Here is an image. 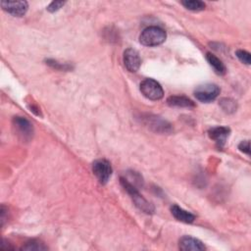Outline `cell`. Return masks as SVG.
Listing matches in <instances>:
<instances>
[{
  "label": "cell",
  "mask_w": 251,
  "mask_h": 251,
  "mask_svg": "<svg viewBox=\"0 0 251 251\" xmlns=\"http://www.w3.org/2000/svg\"><path fill=\"white\" fill-rule=\"evenodd\" d=\"M121 184L125 188V190L130 195L132 201L135 206L140 209L142 212L147 214H152L154 212V207L151 203H149L137 190L136 186L130 183L126 177H121Z\"/></svg>",
  "instance_id": "1"
},
{
  "label": "cell",
  "mask_w": 251,
  "mask_h": 251,
  "mask_svg": "<svg viewBox=\"0 0 251 251\" xmlns=\"http://www.w3.org/2000/svg\"><path fill=\"white\" fill-rule=\"evenodd\" d=\"M166 31L159 26H148L139 35V41L144 46H158L166 40Z\"/></svg>",
  "instance_id": "2"
},
{
  "label": "cell",
  "mask_w": 251,
  "mask_h": 251,
  "mask_svg": "<svg viewBox=\"0 0 251 251\" xmlns=\"http://www.w3.org/2000/svg\"><path fill=\"white\" fill-rule=\"evenodd\" d=\"M140 91L146 98L150 100H160L164 96L161 84L152 78H146L140 83Z\"/></svg>",
  "instance_id": "3"
},
{
  "label": "cell",
  "mask_w": 251,
  "mask_h": 251,
  "mask_svg": "<svg viewBox=\"0 0 251 251\" xmlns=\"http://www.w3.org/2000/svg\"><path fill=\"white\" fill-rule=\"evenodd\" d=\"M220 94V88L218 85L213 83H206L199 85L194 90V96L197 100L203 103H209L215 100Z\"/></svg>",
  "instance_id": "4"
},
{
  "label": "cell",
  "mask_w": 251,
  "mask_h": 251,
  "mask_svg": "<svg viewBox=\"0 0 251 251\" xmlns=\"http://www.w3.org/2000/svg\"><path fill=\"white\" fill-rule=\"evenodd\" d=\"M13 127L16 133L23 140H29L32 137L33 127L32 125L24 117H15L13 119Z\"/></svg>",
  "instance_id": "5"
},
{
  "label": "cell",
  "mask_w": 251,
  "mask_h": 251,
  "mask_svg": "<svg viewBox=\"0 0 251 251\" xmlns=\"http://www.w3.org/2000/svg\"><path fill=\"white\" fill-rule=\"evenodd\" d=\"M92 171L100 183L105 184L108 182L112 175V167L107 160L100 159L93 163Z\"/></svg>",
  "instance_id": "6"
},
{
  "label": "cell",
  "mask_w": 251,
  "mask_h": 251,
  "mask_svg": "<svg viewBox=\"0 0 251 251\" xmlns=\"http://www.w3.org/2000/svg\"><path fill=\"white\" fill-rule=\"evenodd\" d=\"M1 7L7 13L15 16H24L28 8L26 1H1Z\"/></svg>",
  "instance_id": "7"
},
{
  "label": "cell",
  "mask_w": 251,
  "mask_h": 251,
  "mask_svg": "<svg viewBox=\"0 0 251 251\" xmlns=\"http://www.w3.org/2000/svg\"><path fill=\"white\" fill-rule=\"evenodd\" d=\"M124 64L127 71L131 73H135L138 71L141 65V59L139 57L138 52L135 49L127 48L124 52Z\"/></svg>",
  "instance_id": "8"
},
{
  "label": "cell",
  "mask_w": 251,
  "mask_h": 251,
  "mask_svg": "<svg viewBox=\"0 0 251 251\" xmlns=\"http://www.w3.org/2000/svg\"><path fill=\"white\" fill-rule=\"evenodd\" d=\"M179 249L183 251H200L205 250V245L197 238L191 236H182L178 243Z\"/></svg>",
  "instance_id": "9"
},
{
  "label": "cell",
  "mask_w": 251,
  "mask_h": 251,
  "mask_svg": "<svg viewBox=\"0 0 251 251\" xmlns=\"http://www.w3.org/2000/svg\"><path fill=\"white\" fill-rule=\"evenodd\" d=\"M230 129L226 126H215L209 129L208 134L211 139L215 140V142L220 146H224L226 138L228 137Z\"/></svg>",
  "instance_id": "10"
},
{
  "label": "cell",
  "mask_w": 251,
  "mask_h": 251,
  "mask_svg": "<svg viewBox=\"0 0 251 251\" xmlns=\"http://www.w3.org/2000/svg\"><path fill=\"white\" fill-rule=\"evenodd\" d=\"M171 212L172 215L179 222L185 223V224H191L193 223V221L195 220V216L193 214H191L188 211L183 210L182 208H180L177 205H173L171 207Z\"/></svg>",
  "instance_id": "11"
},
{
  "label": "cell",
  "mask_w": 251,
  "mask_h": 251,
  "mask_svg": "<svg viewBox=\"0 0 251 251\" xmlns=\"http://www.w3.org/2000/svg\"><path fill=\"white\" fill-rule=\"evenodd\" d=\"M167 103L172 106V107H179V108H193L195 107L194 102L185 97V96H177V95H174V96H170L167 99Z\"/></svg>",
  "instance_id": "12"
},
{
  "label": "cell",
  "mask_w": 251,
  "mask_h": 251,
  "mask_svg": "<svg viewBox=\"0 0 251 251\" xmlns=\"http://www.w3.org/2000/svg\"><path fill=\"white\" fill-rule=\"evenodd\" d=\"M206 59H207L208 63L210 64V66L214 69V71L218 75H223L226 74V66L224 65V63L217 56H215L212 53H207L206 54Z\"/></svg>",
  "instance_id": "13"
},
{
  "label": "cell",
  "mask_w": 251,
  "mask_h": 251,
  "mask_svg": "<svg viewBox=\"0 0 251 251\" xmlns=\"http://www.w3.org/2000/svg\"><path fill=\"white\" fill-rule=\"evenodd\" d=\"M181 4L188 10L198 12L205 9V3L199 0H184L181 1Z\"/></svg>",
  "instance_id": "14"
},
{
  "label": "cell",
  "mask_w": 251,
  "mask_h": 251,
  "mask_svg": "<svg viewBox=\"0 0 251 251\" xmlns=\"http://www.w3.org/2000/svg\"><path fill=\"white\" fill-rule=\"evenodd\" d=\"M220 106L222 107V109L226 112V113H233L236 111V108H237V105H236V102L232 99H229V98H224L221 100L220 102Z\"/></svg>",
  "instance_id": "15"
},
{
  "label": "cell",
  "mask_w": 251,
  "mask_h": 251,
  "mask_svg": "<svg viewBox=\"0 0 251 251\" xmlns=\"http://www.w3.org/2000/svg\"><path fill=\"white\" fill-rule=\"evenodd\" d=\"M23 250H44L46 249V246L43 245V243L37 241V240H31L29 242H26L25 245L22 247Z\"/></svg>",
  "instance_id": "16"
},
{
  "label": "cell",
  "mask_w": 251,
  "mask_h": 251,
  "mask_svg": "<svg viewBox=\"0 0 251 251\" xmlns=\"http://www.w3.org/2000/svg\"><path fill=\"white\" fill-rule=\"evenodd\" d=\"M236 57L239 59L240 62L246 64V65H250V53L245 51V50H237L235 52Z\"/></svg>",
  "instance_id": "17"
},
{
  "label": "cell",
  "mask_w": 251,
  "mask_h": 251,
  "mask_svg": "<svg viewBox=\"0 0 251 251\" xmlns=\"http://www.w3.org/2000/svg\"><path fill=\"white\" fill-rule=\"evenodd\" d=\"M64 4H65V2H63V1H53L49 4V6L47 7V10L51 13L56 12L60 8H62V6H64Z\"/></svg>",
  "instance_id": "18"
},
{
  "label": "cell",
  "mask_w": 251,
  "mask_h": 251,
  "mask_svg": "<svg viewBox=\"0 0 251 251\" xmlns=\"http://www.w3.org/2000/svg\"><path fill=\"white\" fill-rule=\"evenodd\" d=\"M238 149L243 152V153H246L247 155L250 154V143L248 140H245V141H242L239 143L238 145Z\"/></svg>",
  "instance_id": "19"
}]
</instances>
